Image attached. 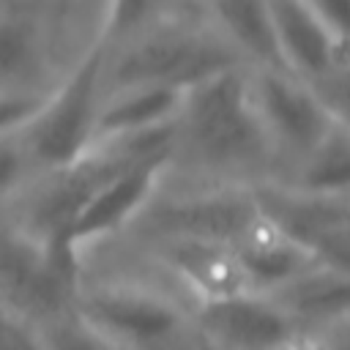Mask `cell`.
<instances>
[{"instance_id":"1","label":"cell","mask_w":350,"mask_h":350,"mask_svg":"<svg viewBox=\"0 0 350 350\" xmlns=\"http://www.w3.org/2000/svg\"><path fill=\"white\" fill-rule=\"evenodd\" d=\"M276 145L257 112L249 68H221L183 90L175 115V156L211 172L265 170Z\"/></svg>"},{"instance_id":"13","label":"cell","mask_w":350,"mask_h":350,"mask_svg":"<svg viewBox=\"0 0 350 350\" xmlns=\"http://www.w3.org/2000/svg\"><path fill=\"white\" fill-rule=\"evenodd\" d=\"M164 260L172 265V271L194 290H200V298L227 295L238 290H249L243 271L238 265L235 249L227 243H211V241H167Z\"/></svg>"},{"instance_id":"8","label":"cell","mask_w":350,"mask_h":350,"mask_svg":"<svg viewBox=\"0 0 350 350\" xmlns=\"http://www.w3.org/2000/svg\"><path fill=\"white\" fill-rule=\"evenodd\" d=\"M262 219L254 191H213L150 208L145 232L167 241H211L235 246Z\"/></svg>"},{"instance_id":"19","label":"cell","mask_w":350,"mask_h":350,"mask_svg":"<svg viewBox=\"0 0 350 350\" xmlns=\"http://www.w3.org/2000/svg\"><path fill=\"white\" fill-rule=\"evenodd\" d=\"M33 164L27 156V148L22 142V134L0 137V197L8 194L25 175V167Z\"/></svg>"},{"instance_id":"4","label":"cell","mask_w":350,"mask_h":350,"mask_svg":"<svg viewBox=\"0 0 350 350\" xmlns=\"http://www.w3.org/2000/svg\"><path fill=\"white\" fill-rule=\"evenodd\" d=\"M252 96L276 150L304 159L336 123L317 88L287 68L252 66Z\"/></svg>"},{"instance_id":"3","label":"cell","mask_w":350,"mask_h":350,"mask_svg":"<svg viewBox=\"0 0 350 350\" xmlns=\"http://www.w3.org/2000/svg\"><path fill=\"white\" fill-rule=\"evenodd\" d=\"M230 66H246V60L219 30L161 27L137 36L107 66V85L112 90L131 85H172L186 90Z\"/></svg>"},{"instance_id":"18","label":"cell","mask_w":350,"mask_h":350,"mask_svg":"<svg viewBox=\"0 0 350 350\" xmlns=\"http://www.w3.org/2000/svg\"><path fill=\"white\" fill-rule=\"evenodd\" d=\"M312 85L328 104L334 120L342 123L345 129H350V60H345L342 66H336L331 74H325L323 79H317Z\"/></svg>"},{"instance_id":"15","label":"cell","mask_w":350,"mask_h":350,"mask_svg":"<svg viewBox=\"0 0 350 350\" xmlns=\"http://www.w3.org/2000/svg\"><path fill=\"white\" fill-rule=\"evenodd\" d=\"M295 189L325 197H350V129L334 123L331 131L298 159Z\"/></svg>"},{"instance_id":"2","label":"cell","mask_w":350,"mask_h":350,"mask_svg":"<svg viewBox=\"0 0 350 350\" xmlns=\"http://www.w3.org/2000/svg\"><path fill=\"white\" fill-rule=\"evenodd\" d=\"M107 49L96 41L57 90L46 93L44 107L22 131L30 161L46 170L77 164L96 142V123L101 112V85L107 82Z\"/></svg>"},{"instance_id":"9","label":"cell","mask_w":350,"mask_h":350,"mask_svg":"<svg viewBox=\"0 0 350 350\" xmlns=\"http://www.w3.org/2000/svg\"><path fill=\"white\" fill-rule=\"evenodd\" d=\"M268 5L287 71L317 82L350 60V46L309 0H268Z\"/></svg>"},{"instance_id":"17","label":"cell","mask_w":350,"mask_h":350,"mask_svg":"<svg viewBox=\"0 0 350 350\" xmlns=\"http://www.w3.org/2000/svg\"><path fill=\"white\" fill-rule=\"evenodd\" d=\"M46 96L30 93V90H0V137L22 134L27 123L38 115Z\"/></svg>"},{"instance_id":"11","label":"cell","mask_w":350,"mask_h":350,"mask_svg":"<svg viewBox=\"0 0 350 350\" xmlns=\"http://www.w3.org/2000/svg\"><path fill=\"white\" fill-rule=\"evenodd\" d=\"M180 98H183V90L172 85H131V88L112 90L109 98L101 101L96 142L139 134L153 126L175 120L180 109Z\"/></svg>"},{"instance_id":"6","label":"cell","mask_w":350,"mask_h":350,"mask_svg":"<svg viewBox=\"0 0 350 350\" xmlns=\"http://www.w3.org/2000/svg\"><path fill=\"white\" fill-rule=\"evenodd\" d=\"M77 320L98 345H159L183 325L178 304L137 287H98L77 298Z\"/></svg>"},{"instance_id":"12","label":"cell","mask_w":350,"mask_h":350,"mask_svg":"<svg viewBox=\"0 0 350 350\" xmlns=\"http://www.w3.org/2000/svg\"><path fill=\"white\" fill-rule=\"evenodd\" d=\"M216 30L249 66L284 68L268 0H208Z\"/></svg>"},{"instance_id":"14","label":"cell","mask_w":350,"mask_h":350,"mask_svg":"<svg viewBox=\"0 0 350 350\" xmlns=\"http://www.w3.org/2000/svg\"><path fill=\"white\" fill-rule=\"evenodd\" d=\"M268 295L276 298L301 325L336 323L350 317V271L314 265Z\"/></svg>"},{"instance_id":"7","label":"cell","mask_w":350,"mask_h":350,"mask_svg":"<svg viewBox=\"0 0 350 350\" xmlns=\"http://www.w3.org/2000/svg\"><path fill=\"white\" fill-rule=\"evenodd\" d=\"M194 325L211 345L241 350L293 345L301 328V323L276 298L257 290L200 298Z\"/></svg>"},{"instance_id":"20","label":"cell","mask_w":350,"mask_h":350,"mask_svg":"<svg viewBox=\"0 0 350 350\" xmlns=\"http://www.w3.org/2000/svg\"><path fill=\"white\" fill-rule=\"evenodd\" d=\"M350 46V0H309Z\"/></svg>"},{"instance_id":"10","label":"cell","mask_w":350,"mask_h":350,"mask_svg":"<svg viewBox=\"0 0 350 350\" xmlns=\"http://www.w3.org/2000/svg\"><path fill=\"white\" fill-rule=\"evenodd\" d=\"M232 249L249 290H257V293H273L282 284L293 282L295 276L320 265L306 246L287 238L265 216Z\"/></svg>"},{"instance_id":"5","label":"cell","mask_w":350,"mask_h":350,"mask_svg":"<svg viewBox=\"0 0 350 350\" xmlns=\"http://www.w3.org/2000/svg\"><path fill=\"white\" fill-rule=\"evenodd\" d=\"M172 159L175 156L170 153H159L118 167L88 194V200L79 205L63 235L57 241H44V243L79 254L82 246L93 243L96 238L120 230L148 208Z\"/></svg>"},{"instance_id":"16","label":"cell","mask_w":350,"mask_h":350,"mask_svg":"<svg viewBox=\"0 0 350 350\" xmlns=\"http://www.w3.org/2000/svg\"><path fill=\"white\" fill-rule=\"evenodd\" d=\"M36 60V33L25 19L0 16V85L22 79Z\"/></svg>"}]
</instances>
